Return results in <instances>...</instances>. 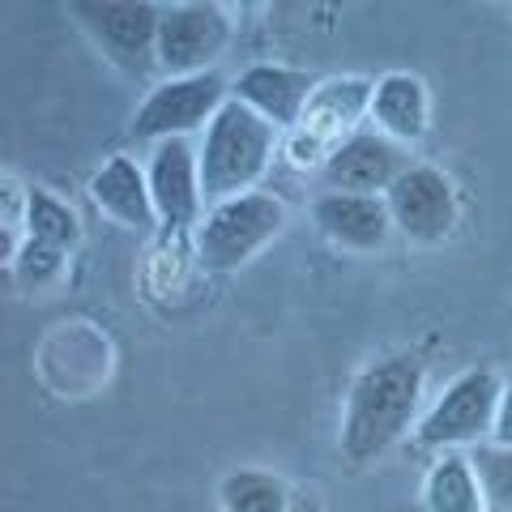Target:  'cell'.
Wrapping results in <instances>:
<instances>
[{"instance_id": "obj_19", "label": "cell", "mask_w": 512, "mask_h": 512, "mask_svg": "<svg viewBox=\"0 0 512 512\" xmlns=\"http://www.w3.org/2000/svg\"><path fill=\"white\" fill-rule=\"evenodd\" d=\"M64 265H69V252L39 244V239H26L18 248V256L9 261V274L22 291H43V286H56L64 278Z\"/></svg>"}, {"instance_id": "obj_8", "label": "cell", "mask_w": 512, "mask_h": 512, "mask_svg": "<svg viewBox=\"0 0 512 512\" xmlns=\"http://www.w3.org/2000/svg\"><path fill=\"white\" fill-rule=\"evenodd\" d=\"M77 22L103 47L111 64L146 77L158 69V22L163 5H124V0H77Z\"/></svg>"}, {"instance_id": "obj_12", "label": "cell", "mask_w": 512, "mask_h": 512, "mask_svg": "<svg viewBox=\"0 0 512 512\" xmlns=\"http://www.w3.org/2000/svg\"><path fill=\"white\" fill-rule=\"evenodd\" d=\"M316 86L320 82L303 69H286V64H248V69L231 82V99L252 107L256 116L269 120L286 137V133H295V124L303 120Z\"/></svg>"}, {"instance_id": "obj_20", "label": "cell", "mask_w": 512, "mask_h": 512, "mask_svg": "<svg viewBox=\"0 0 512 512\" xmlns=\"http://www.w3.org/2000/svg\"><path fill=\"white\" fill-rule=\"evenodd\" d=\"M470 457L478 466V478H483L491 512H512V448H504V444H478Z\"/></svg>"}, {"instance_id": "obj_9", "label": "cell", "mask_w": 512, "mask_h": 512, "mask_svg": "<svg viewBox=\"0 0 512 512\" xmlns=\"http://www.w3.org/2000/svg\"><path fill=\"white\" fill-rule=\"evenodd\" d=\"M384 201H389L397 235H406L410 244H444L457 231V184L431 163H410L384 192Z\"/></svg>"}, {"instance_id": "obj_16", "label": "cell", "mask_w": 512, "mask_h": 512, "mask_svg": "<svg viewBox=\"0 0 512 512\" xmlns=\"http://www.w3.org/2000/svg\"><path fill=\"white\" fill-rule=\"evenodd\" d=\"M423 512H491L470 453H436L423 478Z\"/></svg>"}, {"instance_id": "obj_7", "label": "cell", "mask_w": 512, "mask_h": 512, "mask_svg": "<svg viewBox=\"0 0 512 512\" xmlns=\"http://www.w3.org/2000/svg\"><path fill=\"white\" fill-rule=\"evenodd\" d=\"M372 103V82L367 77H333L320 82L303 120L295 124V133H286V150L299 167H325L329 154L342 146L346 137L359 133V120L367 116Z\"/></svg>"}, {"instance_id": "obj_22", "label": "cell", "mask_w": 512, "mask_h": 512, "mask_svg": "<svg viewBox=\"0 0 512 512\" xmlns=\"http://www.w3.org/2000/svg\"><path fill=\"white\" fill-rule=\"evenodd\" d=\"M291 512H325V504H320V495L316 491H299V500Z\"/></svg>"}, {"instance_id": "obj_2", "label": "cell", "mask_w": 512, "mask_h": 512, "mask_svg": "<svg viewBox=\"0 0 512 512\" xmlns=\"http://www.w3.org/2000/svg\"><path fill=\"white\" fill-rule=\"evenodd\" d=\"M278 150H282L278 128L256 116L252 107L231 99L197 141L205 210L218 201H231V197H244V192L261 188Z\"/></svg>"}, {"instance_id": "obj_4", "label": "cell", "mask_w": 512, "mask_h": 512, "mask_svg": "<svg viewBox=\"0 0 512 512\" xmlns=\"http://www.w3.org/2000/svg\"><path fill=\"white\" fill-rule=\"evenodd\" d=\"M286 231V205L274 192H244V197L218 201L201 214L192 244H197V261L210 274H235L248 261H256L274 239Z\"/></svg>"}, {"instance_id": "obj_3", "label": "cell", "mask_w": 512, "mask_h": 512, "mask_svg": "<svg viewBox=\"0 0 512 512\" xmlns=\"http://www.w3.org/2000/svg\"><path fill=\"white\" fill-rule=\"evenodd\" d=\"M504 384L508 380L495 367H466L423 410L419 427H414V444L427 453H474L478 444H491Z\"/></svg>"}, {"instance_id": "obj_5", "label": "cell", "mask_w": 512, "mask_h": 512, "mask_svg": "<svg viewBox=\"0 0 512 512\" xmlns=\"http://www.w3.org/2000/svg\"><path fill=\"white\" fill-rule=\"evenodd\" d=\"M227 103H231V82L218 69L197 77H163L137 103L128 137L137 146H158V141H175V137L192 141L214 124V116Z\"/></svg>"}, {"instance_id": "obj_13", "label": "cell", "mask_w": 512, "mask_h": 512, "mask_svg": "<svg viewBox=\"0 0 512 512\" xmlns=\"http://www.w3.org/2000/svg\"><path fill=\"white\" fill-rule=\"evenodd\" d=\"M316 231L346 252H376L389 244L393 214L384 197H363V192H320L312 201Z\"/></svg>"}, {"instance_id": "obj_21", "label": "cell", "mask_w": 512, "mask_h": 512, "mask_svg": "<svg viewBox=\"0 0 512 512\" xmlns=\"http://www.w3.org/2000/svg\"><path fill=\"white\" fill-rule=\"evenodd\" d=\"M491 444H504V448H512V380L504 384V397H500V414H495Z\"/></svg>"}, {"instance_id": "obj_10", "label": "cell", "mask_w": 512, "mask_h": 512, "mask_svg": "<svg viewBox=\"0 0 512 512\" xmlns=\"http://www.w3.org/2000/svg\"><path fill=\"white\" fill-rule=\"evenodd\" d=\"M146 180L154 192L158 222H167L175 231H197L205 214V192H201V154L197 141H158L146 158Z\"/></svg>"}, {"instance_id": "obj_6", "label": "cell", "mask_w": 512, "mask_h": 512, "mask_svg": "<svg viewBox=\"0 0 512 512\" xmlns=\"http://www.w3.org/2000/svg\"><path fill=\"white\" fill-rule=\"evenodd\" d=\"M235 39V18L222 5L205 0H184V5H163L158 22V73L163 77H197L214 73Z\"/></svg>"}, {"instance_id": "obj_17", "label": "cell", "mask_w": 512, "mask_h": 512, "mask_svg": "<svg viewBox=\"0 0 512 512\" xmlns=\"http://www.w3.org/2000/svg\"><path fill=\"white\" fill-rule=\"evenodd\" d=\"M295 500H299V491L282 474L261 470V466H239L218 487L222 512H291Z\"/></svg>"}, {"instance_id": "obj_1", "label": "cell", "mask_w": 512, "mask_h": 512, "mask_svg": "<svg viewBox=\"0 0 512 512\" xmlns=\"http://www.w3.org/2000/svg\"><path fill=\"white\" fill-rule=\"evenodd\" d=\"M427 393V363L414 350L372 359L350 380L338 448L350 466H372L384 453H393L423 419Z\"/></svg>"}, {"instance_id": "obj_18", "label": "cell", "mask_w": 512, "mask_h": 512, "mask_svg": "<svg viewBox=\"0 0 512 512\" xmlns=\"http://www.w3.org/2000/svg\"><path fill=\"white\" fill-rule=\"evenodd\" d=\"M26 239H39V244H52V248H77L82 244V222H77L73 205H64L60 197L43 188H30V201H26Z\"/></svg>"}, {"instance_id": "obj_14", "label": "cell", "mask_w": 512, "mask_h": 512, "mask_svg": "<svg viewBox=\"0 0 512 512\" xmlns=\"http://www.w3.org/2000/svg\"><path fill=\"white\" fill-rule=\"evenodd\" d=\"M367 120L376 133H384L397 146H414L431 128V94L419 73L393 69L380 73L372 82V103H367Z\"/></svg>"}, {"instance_id": "obj_15", "label": "cell", "mask_w": 512, "mask_h": 512, "mask_svg": "<svg viewBox=\"0 0 512 512\" xmlns=\"http://www.w3.org/2000/svg\"><path fill=\"white\" fill-rule=\"evenodd\" d=\"M90 197L94 205L120 222L128 231H154L158 227V210H154V192L146 180V167L128 154H116L90 175Z\"/></svg>"}, {"instance_id": "obj_11", "label": "cell", "mask_w": 512, "mask_h": 512, "mask_svg": "<svg viewBox=\"0 0 512 512\" xmlns=\"http://www.w3.org/2000/svg\"><path fill=\"white\" fill-rule=\"evenodd\" d=\"M410 167L406 146H397L376 128H359L355 137H346L338 150L329 154V163L320 167L325 192H363V197H384L393 180Z\"/></svg>"}]
</instances>
